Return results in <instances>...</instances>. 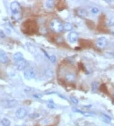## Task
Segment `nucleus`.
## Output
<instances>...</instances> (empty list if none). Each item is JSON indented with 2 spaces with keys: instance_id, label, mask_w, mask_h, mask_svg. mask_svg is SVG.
Listing matches in <instances>:
<instances>
[{
  "instance_id": "nucleus-1",
  "label": "nucleus",
  "mask_w": 114,
  "mask_h": 126,
  "mask_svg": "<svg viewBox=\"0 0 114 126\" xmlns=\"http://www.w3.org/2000/svg\"><path fill=\"white\" fill-rule=\"evenodd\" d=\"M10 9L12 11V16L15 20H20L22 18V8L21 6L17 1H13L11 3Z\"/></svg>"
},
{
  "instance_id": "nucleus-3",
  "label": "nucleus",
  "mask_w": 114,
  "mask_h": 126,
  "mask_svg": "<svg viewBox=\"0 0 114 126\" xmlns=\"http://www.w3.org/2000/svg\"><path fill=\"white\" fill-rule=\"evenodd\" d=\"M24 77L27 80H32L36 76V71L33 68H29L24 71Z\"/></svg>"
},
{
  "instance_id": "nucleus-13",
  "label": "nucleus",
  "mask_w": 114,
  "mask_h": 126,
  "mask_svg": "<svg viewBox=\"0 0 114 126\" xmlns=\"http://www.w3.org/2000/svg\"><path fill=\"white\" fill-rule=\"evenodd\" d=\"M75 79H76V78H75V76L73 74L68 73L65 76V80L68 82H73L75 81Z\"/></svg>"
},
{
  "instance_id": "nucleus-25",
  "label": "nucleus",
  "mask_w": 114,
  "mask_h": 126,
  "mask_svg": "<svg viewBox=\"0 0 114 126\" xmlns=\"http://www.w3.org/2000/svg\"></svg>"
},
{
  "instance_id": "nucleus-21",
  "label": "nucleus",
  "mask_w": 114,
  "mask_h": 126,
  "mask_svg": "<svg viewBox=\"0 0 114 126\" xmlns=\"http://www.w3.org/2000/svg\"><path fill=\"white\" fill-rule=\"evenodd\" d=\"M91 12L94 14H97V13L99 12V9L98 8H96V7H93V8H91Z\"/></svg>"
},
{
  "instance_id": "nucleus-4",
  "label": "nucleus",
  "mask_w": 114,
  "mask_h": 126,
  "mask_svg": "<svg viewBox=\"0 0 114 126\" xmlns=\"http://www.w3.org/2000/svg\"><path fill=\"white\" fill-rule=\"evenodd\" d=\"M15 115L18 119H22L27 115V111L24 108H18L15 112Z\"/></svg>"
},
{
  "instance_id": "nucleus-19",
  "label": "nucleus",
  "mask_w": 114,
  "mask_h": 126,
  "mask_svg": "<svg viewBox=\"0 0 114 126\" xmlns=\"http://www.w3.org/2000/svg\"><path fill=\"white\" fill-rule=\"evenodd\" d=\"M70 99L72 101V103H73L74 104H75V105H78L79 101H78V99L76 98V97H73V96H71V97H70Z\"/></svg>"
},
{
  "instance_id": "nucleus-12",
  "label": "nucleus",
  "mask_w": 114,
  "mask_h": 126,
  "mask_svg": "<svg viewBox=\"0 0 114 126\" xmlns=\"http://www.w3.org/2000/svg\"><path fill=\"white\" fill-rule=\"evenodd\" d=\"M101 119L103 120V121L105 122V123L109 124L110 122L112 121L111 117H109L108 115H106V114H101Z\"/></svg>"
},
{
  "instance_id": "nucleus-2",
  "label": "nucleus",
  "mask_w": 114,
  "mask_h": 126,
  "mask_svg": "<svg viewBox=\"0 0 114 126\" xmlns=\"http://www.w3.org/2000/svg\"><path fill=\"white\" fill-rule=\"evenodd\" d=\"M50 28L55 32L59 33L63 30V25L58 19H53L50 22Z\"/></svg>"
},
{
  "instance_id": "nucleus-9",
  "label": "nucleus",
  "mask_w": 114,
  "mask_h": 126,
  "mask_svg": "<svg viewBox=\"0 0 114 126\" xmlns=\"http://www.w3.org/2000/svg\"><path fill=\"white\" fill-rule=\"evenodd\" d=\"M72 111H74L76 113H81L83 115L86 116V117H89V116H93V114L91 113L86 112V111H84L81 110L77 109V108H72Z\"/></svg>"
},
{
  "instance_id": "nucleus-10",
  "label": "nucleus",
  "mask_w": 114,
  "mask_h": 126,
  "mask_svg": "<svg viewBox=\"0 0 114 126\" xmlns=\"http://www.w3.org/2000/svg\"><path fill=\"white\" fill-rule=\"evenodd\" d=\"M26 65H27V63L25 60L20 61L19 63H17V68L19 71H22L25 68Z\"/></svg>"
},
{
  "instance_id": "nucleus-20",
  "label": "nucleus",
  "mask_w": 114,
  "mask_h": 126,
  "mask_svg": "<svg viewBox=\"0 0 114 126\" xmlns=\"http://www.w3.org/2000/svg\"><path fill=\"white\" fill-rule=\"evenodd\" d=\"M49 60L52 63H55V62H56V57H55V55H50V58H49Z\"/></svg>"
},
{
  "instance_id": "nucleus-16",
  "label": "nucleus",
  "mask_w": 114,
  "mask_h": 126,
  "mask_svg": "<svg viewBox=\"0 0 114 126\" xmlns=\"http://www.w3.org/2000/svg\"><path fill=\"white\" fill-rule=\"evenodd\" d=\"M72 28H73V26L70 22H65L63 25V29H65V31H71Z\"/></svg>"
},
{
  "instance_id": "nucleus-8",
  "label": "nucleus",
  "mask_w": 114,
  "mask_h": 126,
  "mask_svg": "<svg viewBox=\"0 0 114 126\" xmlns=\"http://www.w3.org/2000/svg\"><path fill=\"white\" fill-rule=\"evenodd\" d=\"M8 57L7 54L5 52H0V63L2 64H6L8 63Z\"/></svg>"
},
{
  "instance_id": "nucleus-6",
  "label": "nucleus",
  "mask_w": 114,
  "mask_h": 126,
  "mask_svg": "<svg viewBox=\"0 0 114 126\" xmlns=\"http://www.w3.org/2000/svg\"><path fill=\"white\" fill-rule=\"evenodd\" d=\"M107 44H108V41L105 37H101L98 39L96 42V46L100 48H103L106 47Z\"/></svg>"
},
{
  "instance_id": "nucleus-18",
  "label": "nucleus",
  "mask_w": 114,
  "mask_h": 126,
  "mask_svg": "<svg viewBox=\"0 0 114 126\" xmlns=\"http://www.w3.org/2000/svg\"><path fill=\"white\" fill-rule=\"evenodd\" d=\"M10 121L8 118H3L1 120V124L3 126H10Z\"/></svg>"
},
{
  "instance_id": "nucleus-5",
  "label": "nucleus",
  "mask_w": 114,
  "mask_h": 126,
  "mask_svg": "<svg viewBox=\"0 0 114 126\" xmlns=\"http://www.w3.org/2000/svg\"><path fill=\"white\" fill-rule=\"evenodd\" d=\"M67 39L70 43H74L77 42L79 39V34L76 32H70L67 36Z\"/></svg>"
},
{
  "instance_id": "nucleus-14",
  "label": "nucleus",
  "mask_w": 114,
  "mask_h": 126,
  "mask_svg": "<svg viewBox=\"0 0 114 126\" xmlns=\"http://www.w3.org/2000/svg\"><path fill=\"white\" fill-rule=\"evenodd\" d=\"M55 6V1L53 0H50L46 2V6L48 9H52Z\"/></svg>"
},
{
  "instance_id": "nucleus-7",
  "label": "nucleus",
  "mask_w": 114,
  "mask_h": 126,
  "mask_svg": "<svg viewBox=\"0 0 114 126\" xmlns=\"http://www.w3.org/2000/svg\"><path fill=\"white\" fill-rule=\"evenodd\" d=\"M13 60L16 62V63H19V62L22 61L24 60L23 54H22L21 52H19L15 53V54H14L13 56Z\"/></svg>"
},
{
  "instance_id": "nucleus-11",
  "label": "nucleus",
  "mask_w": 114,
  "mask_h": 126,
  "mask_svg": "<svg viewBox=\"0 0 114 126\" xmlns=\"http://www.w3.org/2000/svg\"><path fill=\"white\" fill-rule=\"evenodd\" d=\"M17 101L15 99H12L8 101L6 103V107L8 108H12L17 105Z\"/></svg>"
},
{
  "instance_id": "nucleus-17",
  "label": "nucleus",
  "mask_w": 114,
  "mask_h": 126,
  "mask_svg": "<svg viewBox=\"0 0 114 126\" xmlns=\"http://www.w3.org/2000/svg\"><path fill=\"white\" fill-rule=\"evenodd\" d=\"M99 87V83L97 81H93L92 83V92H96Z\"/></svg>"
},
{
  "instance_id": "nucleus-15",
  "label": "nucleus",
  "mask_w": 114,
  "mask_h": 126,
  "mask_svg": "<svg viewBox=\"0 0 114 126\" xmlns=\"http://www.w3.org/2000/svg\"><path fill=\"white\" fill-rule=\"evenodd\" d=\"M78 16H81V17H85L88 16V12L87 11L84 9H80L77 11Z\"/></svg>"
},
{
  "instance_id": "nucleus-23",
  "label": "nucleus",
  "mask_w": 114,
  "mask_h": 126,
  "mask_svg": "<svg viewBox=\"0 0 114 126\" xmlns=\"http://www.w3.org/2000/svg\"><path fill=\"white\" fill-rule=\"evenodd\" d=\"M41 95H39V94H35V95H34V97H35L36 98H41Z\"/></svg>"
},
{
  "instance_id": "nucleus-24",
  "label": "nucleus",
  "mask_w": 114,
  "mask_h": 126,
  "mask_svg": "<svg viewBox=\"0 0 114 126\" xmlns=\"http://www.w3.org/2000/svg\"></svg>"
},
{
  "instance_id": "nucleus-22",
  "label": "nucleus",
  "mask_w": 114,
  "mask_h": 126,
  "mask_svg": "<svg viewBox=\"0 0 114 126\" xmlns=\"http://www.w3.org/2000/svg\"><path fill=\"white\" fill-rule=\"evenodd\" d=\"M48 106L49 107V108H55V106L53 104H51V103H50L48 105Z\"/></svg>"
}]
</instances>
